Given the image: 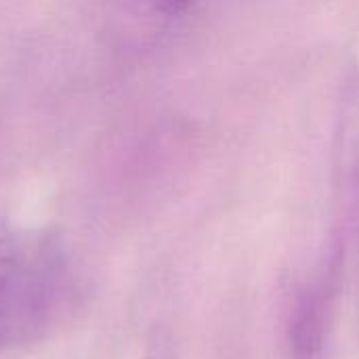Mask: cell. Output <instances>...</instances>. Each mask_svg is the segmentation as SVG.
<instances>
[{
	"label": "cell",
	"instance_id": "obj_2",
	"mask_svg": "<svg viewBox=\"0 0 359 359\" xmlns=\"http://www.w3.org/2000/svg\"><path fill=\"white\" fill-rule=\"evenodd\" d=\"M116 34L133 46H154L168 38L200 0H114Z\"/></svg>",
	"mask_w": 359,
	"mask_h": 359
},
{
	"label": "cell",
	"instance_id": "obj_1",
	"mask_svg": "<svg viewBox=\"0 0 359 359\" xmlns=\"http://www.w3.org/2000/svg\"><path fill=\"white\" fill-rule=\"evenodd\" d=\"M72 294V257L57 231L23 227L0 236V349L42 341Z\"/></svg>",
	"mask_w": 359,
	"mask_h": 359
},
{
	"label": "cell",
	"instance_id": "obj_3",
	"mask_svg": "<svg viewBox=\"0 0 359 359\" xmlns=\"http://www.w3.org/2000/svg\"><path fill=\"white\" fill-rule=\"evenodd\" d=\"M334 278V271H328L299 294L290 320L292 359H324L326 355Z\"/></svg>",
	"mask_w": 359,
	"mask_h": 359
},
{
	"label": "cell",
	"instance_id": "obj_4",
	"mask_svg": "<svg viewBox=\"0 0 359 359\" xmlns=\"http://www.w3.org/2000/svg\"><path fill=\"white\" fill-rule=\"evenodd\" d=\"M145 359H179L177 347L170 339V334L162 328H156L147 341V353Z\"/></svg>",
	"mask_w": 359,
	"mask_h": 359
}]
</instances>
